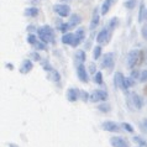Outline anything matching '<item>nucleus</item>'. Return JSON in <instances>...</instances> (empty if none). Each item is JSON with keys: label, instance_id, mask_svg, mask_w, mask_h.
Wrapping results in <instances>:
<instances>
[{"label": "nucleus", "instance_id": "f257e3e1", "mask_svg": "<svg viewBox=\"0 0 147 147\" xmlns=\"http://www.w3.org/2000/svg\"><path fill=\"white\" fill-rule=\"evenodd\" d=\"M37 34H38V37H40V40L42 41V42H45V43H53L55 34H53V30H52L50 26L45 25V26L38 27L37 28Z\"/></svg>", "mask_w": 147, "mask_h": 147}, {"label": "nucleus", "instance_id": "f03ea898", "mask_svg": "<svg viewBox=\"0 0 147 147\" xmlns=\"http://www.w3.org/2000/svg\"><path fill=\"white\" fill-rule=\"evenodd\" d=\"M126 103H127V107L131 110H140L144 105V101H142L141 96L136 94L135 92H130L126 95Z\"/></svg>", "mask_w": 147, "mask_h": 147}, {"label": "nucleus", "instance_id": "7ed1b4c3", "mask_svg": "<svg viewBox=\"0 0 147 147\" xmlns=\"http://www.w3.org/2000/svg\"><path fill=\"white\" fill-rule=\"evenodd\" d=\"M140 59H142V52L138 50H131L126 57V63L130 69H132L140 63Z\"/></svg>", "mask_w": 147, "mask_h": 147}, {"label": "nucleus", "instance_id": "20e7f679", "mask_svg": "<svg viewBox=\"0 0 147 147\" xmlns=\"http://www.w3.org/2000/svg\"><path fill=\"white\" fill-rule=\"evenodd\" d=\"M110 35H111V31H110L108 27L103 28V30H101L96 36V42L99 45H107L109 42Z\"/></svg>", "mask_w": 147, "mask_h": 147}, {"label": "nucleus", "instance_id": "39448f33", "mask_svg": "<svg viewBox=\"0 0 147 147\" xmlns=\"http://www.w3.org/2000/svg\"><path fill=\"white\" fill-rule=\"evenodd\" d=\"M108 99V93L104 92V90H94L92 94H90V101L93 103H99V101H105Z\"/></svg>", "mask_w": 147, "mask_h": 147}, {"label": "nucleus", "instance_id": "423d86ee", "mask_svg": "<svg viewBox=\"0 0 147 147\" xmlns=\"http://www.w3.org/2000/svg\"><path fill=\"white\" fill-rule=\"evenodd\" d=\"M53 10L61 18H67V16H69V14H71V7L66 5V4H56L53 6Z\"/></svg>", "mask_w": 147, "mask_h": 147}, {"label": "nucleus", "instance_id": "0eeeda50", "mask_svg": "<svg viewBox=\"0 0 147 147\" xmlns=\"http://www.w3.org/2000/svg\"><path fill=\"white\" fill-rule=\"evenodd\" d=\"M101 127H103V130L109 131V132H120L121 131L120 126L114 121H104L103 124H101Z\"/></svg>", "mask_w": 147, "mask_h": 147}, {"label": "nucleus", "instance_id": "6e6552de", "mask_svg": "<svg viewBox=\"0 0 147 147\" xmlns=\"http://www.w3.org/2000/svg\"><path fill=\"white\" fill-rule=\"evenodd\" d=\"M110 144L113 147H130V144L127 140H125L124 137L120 136H115L110 138Z\"/></svg>", "mask_w": 147, "mask_h": 147}, {"label": "nucleus", "instance_id": "1a4fd4ad", "mask_svg": "<svg viewBox=\"0 0 147 147\" xmlns=\"http://www.w3.org/2000/svg\"><path fill=\"white\" fill-rule=\"evenodd\" d=\"M101 67L103 68H108L111 69L114 67V53L109 52L103 57V61H101Z\"/></svg>", "mask_w": 147, "mask_h": 147}, {"label": "nucleus", "instance_id": "9d476101", "mask_svg": "<svg viewBox=\"0 0 147 147\" xmlns=\"http://www.w3.org/2000/svg\"><path fill=\"white\" fill-rule=\"evenodd\" d=\"M77 76L80 79V82L83 83H87L88 82V73H87V68L84 67L83 63H79L78 67H77Z\"/></svg>", "mask_w": 147, "mask_h": 147}, {"label": "nucleus", "instance_id": "9b49d317", "mask_svg": "<svg viewBox=\"0 0 147 147\" xmlns=\"http://www.w3.org/2000/svg\"><path fill=\"white\" fill-rule=\"evenodd\" d=\"M85 37V32H84V28H78L77 30V32L74 34V42H73L72 46L73 47H77V46H79V45L82 43V41L84 40Z\"/></svg>", "mask_w": 147, "mask_h": 147}, {"label": "nucleus", "instance_id": "f8f14e48", "mask_svg": "<svg viewBox=\"0 0 147 147\" xmlns=\"http://www.w3.org/2000/svg\"><path fill=\"white\" fill-rule=\"evenodd\" d=\"M99 20H100V15H99V9H94L93 11V16H92V21H90V26H89V28H90V31H94L96 28V26L99 25Z\"/></svg>", "mask_w": 147, "mask_h": 147}, {"label": "nucleus", "instance_id": "ddd939ff", "mask_svg": "<svg viewBox=\"0 0 147 147\" xmlns=\"http://www.w3.org/2000/svg\"><path fill=\"white\" fill-rule=\"evenodd\" d=\"M79 95H80V92L78 90V89H74V88H71L67 92V99L71 101V103H74V101H77V99L79 98Z\"/></svg>", "mask_w": 147, "mask_h": 147}, {"label": "nucleus", "instance_id": "4468645a", "mask_svg": "<svg viewBox=\"0 0 147 147\" xmlns=\"http://www.w3.org/2000/svg\"><path fill=\"white\" fill-rule=\"evenodd\" d=\"M34 68V64L30 59H25L22 62V64L20 66V73H22V74H27L28 72H31V69Z\"/></svg>", "mask_w": 147, "mask_h": 147}, {"label": "nucleus", "instance_id": "2eb2a0df", "mask_svg": "<svg viewBox=\"0 0 147 147\" xmlns=\"http://www.w3.org/2000/svg\"><path fill=\"white\" fill-rule=\"evenodd\" d=\"M124 80H125V77L121 72H116L115 76H114V85L116 88H120L122 89V85H124Z\"/></svg>", "mask_w": 147, "mask_h": 147}, {"label": "nucleus", "instance_id": "dca6fc26", "mask_svg": "<svg viewBox=\"0 0 147 147\" xmlns=\"http://www.w3.org/2000/svg\"><path fill=\"white\" fill-rule=\"evenodd\" d=\"M116 0H105V1L103 3V5H101V9H100V14L101 15H107L109 13L110 7L113 6V4L115 3Z\"/></svg>", "mask_w": 147, "mask_h": 147}, {"label": "nucleus", "instance_id": "f3484780", "mask_svg": "<svg viewBox=\"0 0 147 147\" xmlns=\"http://www.w3.org/2000/svg\"><path fill=\"white\" fill-rule=\"evenodd\" d=\"M74 42V34H72V32H67V34H64L62 36V43L64 45H73Z\"/></svg>", "mask_w": 147, "mask_h": 147}, {"label": "nucleus", "instance_id": "a211bd4d", "mask_svg": "<svg viewBox=\"0 0 147 147\" xmlns=\"http://www.w3.org/2000/svg\"><path fill=\"white\" fill-rule=\"evenodd\" d=\"M68 22H69V25H71V27H76L77 25H79V24L82 22V19H80V16L78 14H73V15H71Z\"/></svg>", "mask_w": 147, "mask_h": 147}, {"label": "nucleus", "instance_id": "6ab92c4d", "mask_svg": "<svg viewBox=\"0 0 147 147\" xmlns=\"http://www.w3.org/2000/svg\"><path fill=\"white\" fill-rule=\"evenodd\" d=\"M48 79L52 80V82H59L61 76H59V73L57 72L56 69H52V71L48 72Z\"/></svg>", "mask_w": 147, "mask_h": 147}, {"label": "nucleus", "instance_id": "aec40b11", "mask_svg": "<svg viewBox=\"0 0 147 147\" xmlns=\"http://www.w3.org/2000/svg\"><path fill=\"white\" fill-rule=\"evenodd\" d=\"M25 15L28 18H35V16L38 15V9L37 7H27L25 10Z\"/></svg>", "mask_w": 147, "mask_h": 147}, {"label": "nucleus", "instance_id": "412c9836", "mask_svg": "<svg viewBox=\"0 0 147 147\" xmlns=\"http://www.w3.org/2000/svg\"><path fill=\"white\" fill-rule=\"evenodd\" d=\"M134 84H135V80H134L132 77H127V78H125V80H124V85H122V89H124V90H127V89H129L130 87H132Z\"/></svg>", "mask_w": 147, "mask_h": 147}, {"label": "nucleus", "instance_id": "4be33fe9", "mask_svg": "<svg viewBox=\"0 0 147 147\" xmlns=\"http://www.w3.org/2000/svg\"><path fill=\"white\" fill-rule=\"evenodd\" d=\"M145 14H146V11H145V3L141 1V4H140V11H138V22L144 21Z\"/></svg>", "mask_w": 147, "mask_h": 147}, {"label": "nucleus", "instance_id": "5701e85b", "mask_svg": "<svg viewBox=\"0 0 147 147\" xmlns=\"http://www.w3.org/2000/svg\"><path fill=\"white\" fill-rule=\"evenodd\" d=\"M117 25H119V20H117L116 18H113V19L109 21V24H108V28L113 32V30H115Z\"/></svg>", "mask_w": 147, "mask_h": 147}, {"label": "nucleus", "instance_id": "b1692460", "mask_svg": "<svg viewBox=\"0 0 147 147\" xmlns=\"http://www.w3.org/2000/svg\"><path fill=\"white\" fill-rule=\"evenodd\" d=\"M134 141L136 142V144L140 146V147H147V141L144 140V138L140 137V136H135L134 137Z\"/></svg>", "mask_w": 147, "mask_h": 147}, {"label": "nucleus", "instance_id": "393cba45", "mask_svg": "<svg viewBox=\"0 0 147 147\" xmlns=\"http://www.w3.org/2000/svg\"><path fill=\"white\" fill-rule=\"evenodd\" d=\"M71 25H69V22H64V24H61L59 25V27H58V30L59 31H62L63 34H67V32L71 30Z\"/></svg>", "mask_w": 147, "mask_h": 147}, {"label": "nucleus", "instance_id": "a878e982", "mask_svg": "<svg viewBox=\"0 0 147 147\" xmlns=\"http://www.w3.org/2000/svg\"><path fill=\"white\" fill-rule=\"evenodd\" d=\"M136 1H137V0H126V1H125V6H126V9L132 10L134 7L136 6Z\"/></svg>", "mask_w": 147, "mask_h": 147}, {"label": "nucleus", "instance_id": "bb28decb", "mask_svg": "<svg viewBox=\"0 0 147 147\" xmlns=\"http://www.w3.org/2000/svg\"><path fill=\"white\" fill-rule=\"evenodd\" d=\"M100 56H101V47L96 46L95 48H94V52H93V58L94 59H99Z\"/></svg>", "mask_w": 147, "mask_h": 147}, {"label": "nucleus", "instance_id": "cd10ccee", "mask_svg": "<svg viewBox=\"0 0 147 147\" xmlns=\"http://www.w3.org/2000/svg\"><path fill=\"white\" fill-rule=\"evenodd\" d=\"M76 58L78 59L80 63H83L84 61H85V53H84V51H78V52H77Z\"/></svg>", "mask_w": 147, "mask_h": 147}, {"label": "nucleus", "instance_id": "c85d7f7f", "mask_svg": "<svg viewBox=\"0 0 147 147\" xmlns=\"http://www.w3.org/2000/svg\"><path fill=\"white\" fill-rule=\"evenodd\" d=\"M94 82L96 84H103V74H101V72H96L95 77H94Z\"/></svg>", "mask_w": 147, "mask_h": 147}, {"label": "nucleus", "instance_id": "c756f323", "mask_svg": "<svg viewBox=\"0 0 147 147\" xmlns=\"http://www.w3.org/2000/svg\"><path fill=\"white\" fill-rule=\"evenodd\" d=\"M98 109H99L101 113H109L110 111V105L109 104H100L99 107H98Z\"/></svg>", "mask_w": 147, "mask_h": 147}, {"label": "nucleus", "instance_id": "7c9ffc66", "mask_svg": "<svg viewBox=\"0 0 147 147\" xmlns=\"http://www.w3.org/2000/svg\"><path fill=\"white\" fill-rule=\"evenodd\" d=\"M121 127L124 129V130H126L127 132H134V127L130 124H127V122H122L121 124Z\"/></svg>", "mask_w": 147, "mask_h": 147}, {"label": "nucleus", "instance_id": "2f4dec72", "mask_svg": "<svg viewBox=\"0 0 147 147\" xmlns=\"http://www.w3.org/2000/svg\"><path fill=\"white\" fill-rule=\"evenodd\" d=\"M37 41H38V40H37V37H36L35 35H28V36H27V42L30 43V45H32V46H34V45L37 42Z\"/></svg>", "mask_w": 147, "mask_h": 147}, {"label": "nucleus", "instance_id": "473e14b6", "mask_svg": "<svg viewBox=\"0 0 147 147\" xmlns=\"http://www.w3.org/2000/svg\"><path fill=\"white\" fill-rule=\"evenodd\" d=\"M34 47L36 48V50H46V43L37 41V42H36V43L34 45Z\"/></svg>", "mask_w": 147, "mask_h": 147}, {"label": "nucleus", "instance_id": "72a5a7b5", "mask_svg": "<svg viewBox=\"0 0 147 147\" xmlns=\"http://www.w3.org/2000/svg\"><path fill=\"white\" fill-rule=\"evenodd\" d=\"M140 80L142 82V83H145V82H147V69H145V71L140 74Z\"/></svg>", "mask_w": 147, "mask_h": 147}, {"label": "nucleus", "instance_id": "f704fd0d", "mask_svg": "<svg viewBox=\"0 0 147 147\" xmlns=\"http://www.w3.org/2000/svg\"><path fill=\"white\" fill-rule=\"evenodd\" d=\"M30 57H31V58H34L35 61H41V56L37 53V52H31Z\"/></svg>", "mask_w": 147, "mask_h": 147}, {"label": "nucleus", "instance_id": "c9c22d12", "mask_svg": "<svg viewBox=\"0 0 147 147\" xmlns=\"http://www.w3.org/2000/svg\"><path fill=\"white\" fill-rule=\"evenodd\" d=\"M42 66H43V68H45V71H46V72H50V71H52V69H53V68L50 66V63H48V62H43Z\"/></svg>", "mask_w": 147, "mask_h": 147}, {"label": "nucleus", "instance_id": "e433bc0d", "mask_svg": "<svg viewBox=\"0 0 147 147\" xmlns=\"http://www.w3.org/2000/svg\"><path fill=\"white\" fill-rule=\"evenodd\" d=\"M80 96H82V99H83L84 101H87V100H88V98H89L88 93H85L84 90H80Z\"/></svg>", "mask_w": 147, "mask_h": 147}, {"label": "nucleus", "instance_id": "4c0bfd02", "mask_svg": "<svg viewBox=\"0 0 147 147\" xmlns=\"http://www.w3.org/2000/svg\"><path fill=\"white\" fill-rule=\"evenodd\" d=\"M95 64H94V63H90V64H89V71H90L92 73H95Z\"/></svg>", "mask_w": 147, "mask_h": 147}, {"label": "nucleus", "instance_id": "58836bf2", "mask_svg": "<svg viewBox=\"0 0 147 147\" xmlns=\"http://www.w3.org/2000/svg\"><path fill=\"white\" fill-rule=\"evenodd\" d=\"M142 36L147 40V25L146 26H144V28H142Z\"/></svg>", "mask_w": 147, "mask_h": 147}, {"label": "nucleus", "instance_id": "ea45409f", "mask_svg": "<svg viewBox=\"0 0 147 147\" xmlns=\"http://www.w3.org/2000/svg\"><path fill=\"white\" fill-rule=\"evenodd\" d=\"M131 77H132L134 79H135V78H137V77H138V72H137V71H135V69H134L132 73H131Z\"/></svg>", "mask_w": 147, "mask_h": 147}, {"label": "nucleus", "instance_id": "a19ab883", "mask_svg": "<svg viewBox=\"0 0 147 147\" xmlns=\"http://www.w3.org/2000/svg\"><path fill=\"white\" fill-rule=\"evenodd\" d=\"M6 68H9L10 71H13V69H14V66H13L11 63H6Z\"/></svg>", "mask_w": 147, "mask_h": 147}, {"label": "nucleus", "instance_id": "79ce46f5", "mask_svg": "<svg viewBox=\"0 0 147 147\" xmlns=\"http://www.w3.org/2000/svg\"><path fill=\"white\" fill-rule=\"evenodd\" d=\"M9 147H19V146L15 145V144H9Z\"/></svg>", "mask_w": 147, "mask_h": 147}, {"label": "nucleus", "instance_id": "37998d69", "mask_svg": "<svg viewBox=\"0 0 147 147\" xmlns=\"http://www.w3.org/2000/svg\"><path fill=\"white\" fill-rule=\"evenodd\" d=\"M145 125H146V127H147V119L145 120Z\"/></svg>", "mask_w": 147, "mask_h": 147}, {"label": "nucleus", "instance_id": "c03bdc74", "mask_svg": "<svg viewBox=\"0 0 147 147\" xmlns=\"http://www.w3.org/2000/svg\"><path fill=\"white\" fill-rule=\"evenodd\" d=\"M145 19H147V11H146V14H145Z\"/></svg>", "mask_w": 147, "mask_h": 147}]
</instances>
